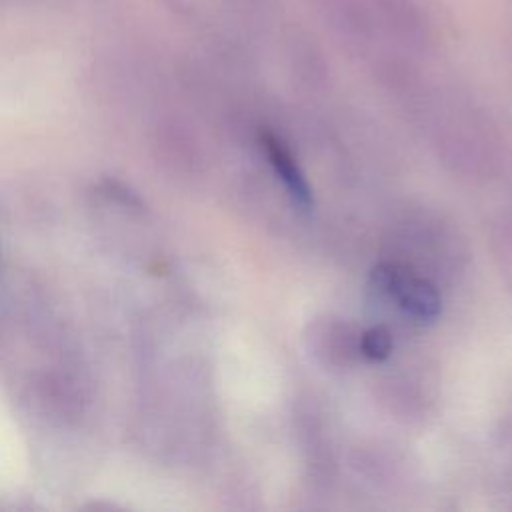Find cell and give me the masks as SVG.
Here are the masks:
<instances>
[{"label": "cell", "mask_w": 512, "mask_h": 512, "mask_svg": "<svg viewBox=\"0 0 512 512\" xmlns=\"http://www.w3.org/2000/svg\"><path fill=\"white\" fill-rule=\"evenodd\" d=\"M258 140H260V146H262L272 170L276 172L278 180H282L288 196L292 198L294 206L308 212L314 206L312 188H310L304 172L300 170L298 162L294 160L292 152L288 150V146L270 130H260Z\"/></svg>", "instance_id": "cell-2"}, {"label": "cell", "mask_w": 512, "mask_h": 512, "mask_svg": "<svg viewBox=\"0 0 512 512\" xmlns=\"http://www.w3.org/2000/svg\"><path fill=\"white\" fill-rule=\"evenodd\" d=\"M372 282L380 292L394 298L410 318L422 324L434 322L442 312L436 286L400 264H378L372 272Z\"/></svg>", "instance_id": "cell-1"}, {"label": "cell", "mask_w": 512, "mask_h": 512, "mask_svg": "<svg viewBox=\"0 0 512 512\" xmlns=\"http://www.w3.org/2000/svg\"><path fill=\"white\" fill-rule=\"evenodd\" d=\"M360 350L368 360H386L392 352V334L386 326H372L360 338Z\"/></svg>", "instance_id": "cell-3"}]
</instances>
